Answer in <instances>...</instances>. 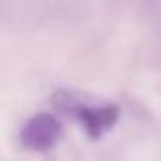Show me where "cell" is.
Instances as JSON below:
<instances>
[{
  "instance_id": "cell-1",
  "label": "cell",
  "mask_w": 161,
  "mask_h": 161,
  "mask_svg": "<svg viewBox=\"0 0 161 161\" xmlns=\"http://www.w3.org/2000/svg\"><path fill=\"white\" fill-rule=\"evenodd\" d=\"M53 106L82 125L90 139H100L120 118V106L114 102H98L96 98L75 90H57L53 94Z\"/></svg>"
},
{
  "instance_id": "cell-2",
  "label": "cell",
  "mask_w": 161,
  "mask_h": 161,
  "mask_svg": "<svg viewBox=\"0 0 161 161\" xmlns=\"http://www.w3.org/2000/svg\"><path fill=\"white\" fill-rule=\"evenodd\" d=\"M61 120L51 112H39L31 116L20 129V145L29 151H49L61 137Z\"/></svg>"
}]
</instances>
